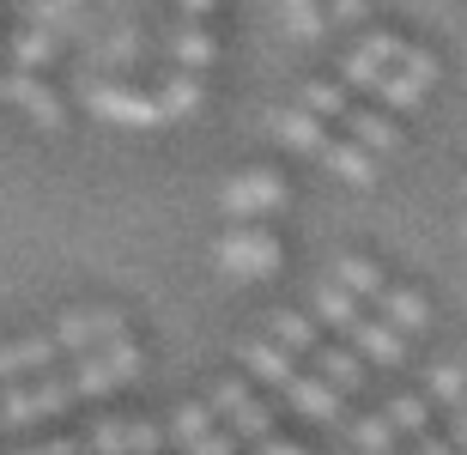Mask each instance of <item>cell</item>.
<instances>
[{
	"mask_svg": "<svg viewBox=\"0 0 467 455\" xmlns=\"http://www.w3.org/2000/svg\"><path fill=\"white\" fill-rule=\"evenodd\" d=\"M243 365L255 370L267 388H279L304 419H316V425H340V419H347V395H340L328 377L297 370V358L279 346V340H243Z\"/></svg>",
	"mask_w": 467,
	"mask_h": 455,
	"instance_id": "cell-1",
	"label": "cell"
},
{
	"mask_svg": "<svg viewBox=\"0 0 467 455\" xmlns=\"http://www.w3.org/2000/svg\"><path fill=\"white\" fill-rule=\"evenodd\" d=\"M316 315L322 322H334L340 334H352L370 358H382V365H400L407 358V340H400V328L395 322H370V315L358 310V292H347L340 280H328L322 292H316Z\"/></svg>",
	"mask_w": 467,
	"mask_h": 455,
	"instance_id": "cell-2",
	"label": "cell"
},
{
	"mask_svg": "<svg viewBox=\"0 0 467 455\" xmlns=\"http://www.w3.org/2000/svg\"><path fill=\"white\" fill-rule=\"evenodd\" d=\"M67 401H79V383L67 377H31V383H13L6 395H0V425H25V419H49V413H61Z\"/></svg>",
	"mask_w": 467,
	"mask_h": 455,
	"instance_id": "cell-3",
	"label": "cell"
},
{
	"mask_svg": "<svg viewBox=\"0 0 467 455\" xmlns=\"http://www.w3.org/2000/svg\"><path fill=\"white\" fill-rule=\"evenodd\" d=\"M213 413H219V419H225V431H231V438H243L249 450L279 438V431H274V413H267V407L255 401V388L237 383V377L213 383Z\"/></svg>",
	"mask_w": 467,
	"mask_h": 455,
	"instance_id": "cell-4",
	"label": "cell"
},
{
	"mask_svg": "<svg viewBox=\"0 0 467 455\" xmlns=\"http://www.w3.org/2000/svg\"><path fill=\"white\" fill-rule=\"evenodd\" d=\"M213 255H219V267L237 274V280H267L279 267V237L274 231H255V225H231Z\"/></svg>",
	"mask_w": 467,
	"mask_h": 455,
	"instance_id": "cell-5",
	"label": "cell"
},
{
	"mask_svg": "<svg viewBox=\"0 0 467 455\" xmlns=\"http://www.w3.org/2000/svg\"><path fill=\"white\" fill-rule=\"evenodd\" d=\"M55 340H61V352H104L116 346V340H128V322H121V310H67L61 322H55Z\"/></svg>",
	"mask_w": 467,
	"mask_h": 455,
	"instance_id": "cell-6",
	"label": "cell"
},
{
	"mask_svg": "<svg viewBox=\"0 0 467 455\" xmlns=\"http://www.w3.org/2000/svg\"><path fill=\"white\" fill-rule=\"evenodd\" d=\"M128 377H140V346L134 340H116V346H104V352H86V358L73 365L79 395H109V388H121Z\"/></svg>",
	"mask_w": 467,
	"mask_h": 455,
	"instance_id": "cell-7",
	"label": "cell"
},
{
	"mask_svg": "<svg viewBox=\"0 0 467 455\" xmlns=\"http://www.w3.org/2000/svg\"><path fill=\"white\" fill-rule=\"evenodd\" d=\"M219 207H225V219H261V212H279L285 207V182H279L274 171H243L225 182V194H219Z\"/></svg>",
	"mask_w": 467,
	"mask_h": 455,
	"instance_id": "cell-8",
	"label": "cell"
},
{
	"mask_svg": "<svg viewBox=\"0 0 467 455\" xmlns=\"http://www.w3.org/2000/svg\"><path fill=\"white\" fill-rule=\"evenodd\" d=\"M171 431H176V443H182V455H231L237 450V438H231L225 425L213 419L201 401H182L171 413Z\"/></svg>",
	"mask_w": 467,
	"mask_h": 455,
	"instance_id": "cell-9",
	"label": "cell"
},
{
	"mask_svg": "<svg viewBox=\"0 0 467 455\" xmlns=\"http://www.w3.org/2000/svg\"><path fill=\"white\" fill-rule=\"evenodd\" d=\"M158 443H164V431L152 419H98L86 431L91 455H152Z\"/></svg>",
	"mask_w": 467,
	"mask_h": 455,
	"instance_id": "cell-10",
	"label": "cell"
},
{
	"mask_svg": "<svg viewBox=\"0 0 467 455\" xmlns=\"http://www.w3.org/2000/svg\"><path fill=\"white\" fill-rule=\"evenodd\" d=\"M0 98H13L31 122H43V128H61V98H55L36 73H25V67H13V73H0Z\"/></svg>",
	"mask_w": 467,
	"mask_h": 455,
	"instance_id": "cell-11",
	"label": "cell"
},
{
	"mask_svg": "<svg viewBox=\"0 0 467 455\" xmlns=\"http://www.w3.org/2000/svg\"><path fill=\"white\" fill-rule=\"evenodd\" d=\"M61 358V340L49 334H25L13 346H0V383H18V377H31V370H49Z\"/></svg>",
	"mask_w": 467,
	"mask_h": 455,
	"instance_id": "cell-12",
	"label": "cell"
},
{
	"mask_svg": "<svg viewBox=\"0 0 467 455\" xmlns=\"http://www.w3.org/2000/svg\"><path fill=\"white\" fill-rule=\"evenodd\" d=\"M91 109H98V116H109V122H128V128L164 122L158 98H140V91H121V86H98V91H91Z\"/></svg>",
	"mask_w": 467,
	"mask_h": 455,
	"instance_id": "cell-13",
	"label": "cell"
},
{
	"mask_svg": "<svg viewBox=\"0 0 467 455\" xmlns=\"http://www.w3.org/2000/svg\"><path fill=\"white\" fill-rule=\"evenodd\" d=\"M274 134L285 146H297L304 158H328L334 134L322 128V116H310V109H274Z\"/></svg>",
	"mask_w": 467,
	"mask_h": 455,
	"instance_id": "cell-14",
	"label": "cell"
},
{
	"mask_svg": "<svg viewBox=\"0 0 467 455\" xmlns=\"http://www.w3.org/2000/svg\"><path fill=\"white\" fill-rule=\"evenodd\" d=\"M340 122H347V134H352L358 146H370V152H395V146H400V128L389 122L382 109H364V104H352V98H347Z\"/></svg>",
	"mask_w": 467,
	"mask_h": 455,
	"instance_id": "cell-15",
	"label": "cell"
},
{
	"mask_svg": "<svg viewBox=\"0 0 467 455\" xmlns=\"http://www.w3.org/2000/svg\"><path fill=\"white\" fill-rule=\"evenodd\" d=\"M267 334H274L292 358H316V352H322V334H316L297 310H274V315H267Z\"/></svg>",
	"mask_w": 467,
	"mask_h": 455,
	"instance_id": "cell-16",
	"label": "cell"
},
{
	"mask_svg": "<svg viewBox=\"0 0 467 455\" xmlns=\"http://www.w3.org/2000/svg\"><path fill=\"white\" fill-rule=\"evenodd\" d=\"M382 315H389V322H395L400 334H419L425 328V322H431V310H425V298H419V292H407V285H389V292H382Z\"/></svg>",
	"mask_w": 467,
	"mask_h": 455,
	"instance_id": "cell-17",
	"label": "cell"
},
{
	"mask_svg": "<svg viewBox=\"0 0 467 455\" xmlns=\"http://www.w3.org/2000/svg\"><path fill=\"white\" fill-rule=\"evenodd\" d=\"M322 164H328L334 176H347V182H370V176H377V164H370V146H358V140H340V134H334V146H328V158H322Z\"/></svg>",
	"mask_w": 467,
	"mask_h": 455,
	"instance_id": "cell-18",
	"label": "cell"
},
{
	"mask_svg": "<svg viewBox=\"0 0 467 455\" xmlns=\"http://www.w3.org/2000/svg\"><path fill=\"white\" fill-rule=\"evenodd\" d=\"M334 280L347 285V292H358V298H382V292H389L382 267L364 262V255H340V262H334Z\"/></svg>",
	"mask_w": 467,
	"mask_h": 455,
	"instance_id": "cell-19",
	"label": "cell"
},
{
	"mask_svg": "<svg viewBox=\"0 0 467 455\" xmlns=\"http://www.w3.org/2000/svg\"><path fill=\"white\" fill-rule=\"evenodd\" d=\"M316 365V377H328L334 388H340V395H352V388H364V370H358V358H352V352H340V346H322L310 358Z\"/></svg>",
	"mask_w": 467,
	"mask_h": 455,
	"instance_id": "cell-20",
	"label": "cell"
},
{
	"mask_svg": "<svg viewBox=\"0 0 467 455\" xmlns=\"http://www.w3.org/2000/svg\"><path fill=\"white\" fill-rule=\"evenodd\" d=\"M395 438H400V425L389 419V413H364V419H352V443H358L364 455H395Z\"/></svg>",
	"mask_w": 467,
	"mask_h": 455,
	"instance_id": "cell-21",
	"label": "cell"
},
{
	"mask_svg": "<svg viewBox=\"0 0 467 455\" xmlns=\"http://www.w3.org/2000/svg\"><path fill=\"white\" fill-rule=\"evenodd\" d=\"M55 55V31H43V25H25V31L13 36V67H43V61H49Z\"/></svg>",
	"mask_w": 467,
	"mask_h": 455,
	"instance_id": "cell-22",
	"label": "cell"
},
{
	"mask_svg": "<svg viewBox=\"0 0 467 455\" xmlns=\"http://www.w3.org/2000/svg\"><path fill=\"white\" fill-rule=\"evenodd\" d=\"M194 104H201V79H194V73H171L164 91H158V109H164V116H189Z\"/></svg>",
	"mask_w": 467,
	"mask_h": 455,
	"instance_id": "cell-23",
	"label": "cell"
},
{
	"mask_svg": "<svg viewBox=\"0 0 467 455\" xmlns=\"http://www.w3.org/2000/svg\"><path fill=\"white\" fill-rule=\"evenodd\" d=\"M431 395L450 407V413H455V407H467V370L450 365V358H437V365H431Z\"/></svg>",
	"mask_w": 467,
	"mask_h": 455,
	"instance_id": "cell-24",
	"label": "cell"
},
{
	"mask_svg": "<svg viewBox=\"0 0 467 455\" xmlns=\"http://www.w3.org/2000/svg\"><path fill=\"white\" fill-rule=\"evenodd\" d=\"M176 61H182V73H201L213 61V36L201 31V25H182V31H176Z\"/></svg>",
	"mask_w": 467,
	"mask_h": 455,
	"instance_id": "cell-25",
	"label": "cell"
},
{
	"mask_svg": "<svg viewBox=\"0 0 467 455\" xmlns=\"http://www.w3.org/2000/svg\"><path fill=\"white\" fill-rule=\"evenodd\" d=\"M31 25H43V31H79V0H36Z\"/></svg>",
	"mask_w": 467,
	"mask_h": 455,
	"instance_id": "cell-26",
	"label": "cell"
},
{
	"mask_svg": "<svg viewBox=\"0 0 467 455\" xmlns=\"http://www.w3.org/2000/svg\"><path fill=\"white\" fill-rule=\"evenodd\" d=\"M285 25H292V36H304V43H316L322 36V0H285Z\"/></svg>",
	"mask_w": 467,
	"mask_h": 455,
	"instance_id": "cell-27",
	"label": "cell"
},
{
	"mask_svg": "<svg viewBox=\"0 0 467 455\" xmlns=\"http://www.w3.org/2000/svg\"><path fill=\"white\" fill-rule=\"evenodd\" d=\"M419 91H425V86H419V79H413V73H382V86H377V98H382V104H389V109H413L419 104Z\"/></svg>",
	"mask_w": 467,
	"mask_h": 455,
	"instance_id": "cell-28",
	"label": "cell"
},
{
	"mask_svg": "<svg viewBox=\"0 0 467 455\" xmlns=\"http://www.w3.org/2000/svg\"><path fill=\"white\" fill-rule=\"evenodd\" d=\"M389 419L407 431V438H431V425H425V407H419V395H395V401L382 407Z\"/></svg>",
	"mask_w": 467,
	"mask_h": 455,
	"instance_id": "cell-29",
	"label": "cell"
},
{
	"mask_svg": "<svg viewBox=\"0 0 467 455\" xmlns=\"http://www.w3.org/2000/svg\"><path fill=\"white\" fill-rule=\"evenodd\" d=\"M304 109H310V116H334V122H340V109H347V91L328 86V79H310V86H304Z\"/></svg>",
	"mask_w": 467,
	"mask_h": 455,
	"instance_id": "cell-30",
	"label": "cell"
},
{
	"mask_svg": "<svg viewBox=\"0 0 467 455\" xmlns=\"http://www.w3.org/2000/svg\"><path fill=\"white\" fill-rule=\"evenodd\" d=\"M18 455H91V450H86V431H73V438H55V443H36V450H18Z\"/></svg>",
	"mask_w": 467,
	"mask_h": 455,
	"instance_id": "cell-31",
	"label": "cell"
},
{
	"mask_svg": "<svg viewBox=\"0 0 467 455\" xmlns=\"http://www.w3.org/2000/svg\"><path fill=\"white\" fill-rule=\"evenodd\" d=\"M255 455H310V450H297V443H285V438H274V443H255Z\"/></svg>",
	"mask_w": 467,
	"mask_h": 455,
	"instance_id": "cell-32",
	"label": "cell"
},
{
	"mask_svg": "<svg viewBox=\"0 0 467 455\" xmlns=\"http://www.w3.org/2000/svg\"><path fill=\"white\" fill-rule=\"evenodd\" d=\"M328 6H334V18H340V25H352V18L364 13V0H328Z\"/></svg>",
	"mask_w": 467,
	"mask_h": 455,
	"instance_id": "cell-33",
	"label": "cell"
},
{
	"mask_svg": "<svg viewBox=\"0 0 467 455\" xmlns=\"http://www.w3.org/2000/svg\"><path fill=\"white\" fill-rule=\"evenodd\" d=\"M413 455H450V443H443V438H419Z\"/></svg>",
	"mask_w": 467,
	"mask_h": 455,
	"instance_id": "cell-34",
	"label": "cell"
},
{
	"mask_svg": "<svg viewBox=\"0 0 467 455\" xmlns=\"http://www.w3.org/2000/svg\"><path fill=\"white\" fill-rule=\"evenodd\" d=\"M450 419H455V438H462V443H467V407H455Z\"/></svg>",
	"mask_w": 467,
	"mask_h": 455,
	"instance_id": "cell-35",
	"label": "cell"
},
{
	"mask_svg": "<svg viewBox=\"0 0 467 455\" xmlns=\"http://www.w3.org/2000/svg\"><path fill=\"white\" fill-rule=\"evenodd\" d=\"M182 6H189V13L201 18V13H207V6H213V0H182Z\"/></svg>",
	"mask_w": 467,
	"mask_h": 455,
	"instance_id": "cell-36",
	"label": "cell"
},
{
	"mask_svg": "<svg viewBox=\"0 0 467 455\" xmlns=\"http://www.w3.org/2000/svg\"><path fill=\"white\" fill-rule=\"evenodd\" d=\"M462 370H467V346H462Z\"/></svg>",
	"mask_w": 467,
	"mask_h": 455,
	"instance_id": "cell-37",
	"label": "cell"
},
{
	"mask_svg": "<svg viewBox=\"0 0 467 455\" xmlns=\"http://www.w3.org/2000/svg\"><path fill=\"white\" fill-rule=\"evenodd\" d=\"M462 194H467V182H462Z\"/></svg>",
	"mask_w": 467,
	"mask_h": 455,
	"instance_id": "cell-38",
	"label": "cell"
},
{
	"mask_svg": "<svg viewBox=\"0 0 467 455\" xmlns=\"http://www.w3.org/2000/svg\"><path fill=\"white\" fill-rule=\"evenodd\" d=\"M462 237H467V225H462Z\"/></svg>",
	"mask_w": 467,
	"mask_h": 455,
	"instance_id": "cell-39",
	"label": "cell"
}]
</instances>
